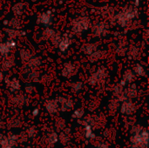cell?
<instances>
[{
  "instance_id": "obj_13",
  "label": "cell",
  "mask_w": 149,
  "mask_h": 148,
  "mask_svg": "<svg viewBox=\"0 0 149 148\" xmlns=\"http://www.w3.org/2000/svg\"><path fill=\"white\" fill-rule=\"evenodd\" d=\"M5 32L6 34L9 36L10 38L13 39L17 37H20V36H24L25 32L23 31H19V30H14V29H5Z\"/></svg>"
},
{
  "instance_id": "obj_42",
  "label": "cell",
  "mask_w": 149,
  "mask_h": 148,
  "mask_svg": "<svg viewBox=\"0 0 149 148\" xmlns=\"http://www.w3.org/2000/svg\"><path fill=\"white\" fill-rule=\"evenodd\" d=\"M3 24L4 25H8L9 24V20H4L3 21Z\"/></svg>"
},
{
  "instance_id": "obj_5",
  "label": "cell",
  "mask_w": 149,
  "mask_h": 148,
  "mask_svg": "<svg viewBox=\"0 0 149 148\" xmlns=\"http://www.w3.org/2000/svg\"><path fill=\"white\" fill-rule=\"evenodd\" d=\"M107 76V73L106 69L105 68H100L90 77L89 82L92 85H96V84L101 83L103 80H105Z\"/></svg>"
},
{
  "instance_id": "obj_45",
  "label": "cell",
  "mask_w": 149,
  "mask_h": 148,
  "mask_svg": "<svg viewBox=\"0 0 149 148\" xmlns=\"http://www.w3.org/2000/svg\"><path fill=\"white\" fill-rule=\"evenodd\" d=\"M45 148H50V147H45Z\"/></svg>"
},
{
  "instance_id": "obj_36",
  "label": "cell",
  "mask_w": 149,
  "mask_h": 148,
  "mask_svg": "<svg viewBox=\"0 0 149 148\" xmlns=\"http://www.w3.org/2000/svg\"><path fill=\"white\" fill-rule=\"evenodd\" d=\"M60 38H61V36H60V34L59 33H58V32H56V35L54 36V38H52V44H54V45H58V42H59V40H60Z\"/></svg>"
},
{
  "instance_id": "obj_39",
  "label": "cell",
  "mask_w": 149,
  "mask_h": 148,
  "mask_svg": "<svg viewBox=\"0 0 149 148\" xmlns=\"http://www.w3.org/2000/svg\"><path fill=\"white\" fill-rule=\"evenodd\" d=\"M38 113H39V110H38V108L34 109L33 112H32V115H33V116H37V115H38Z\"/></svg>"
},
{
  "instance_id": "obj_2",
  "label": "cell",
  "mask_w": 149,
  "mask_h": 148,
  "mask_svg": "<svg viewBox=\"0 0 149 148\" xmlns=\"http://www.w3.org/2000/svg\"><path fill=\"white\" fill-rule=\"evenodd\" d=\"M131 148H147L148 146V133L146 129H141L136 134H133L130 140Z\"/></svg>"
},
{
  "instance_id": "obj_27",
  "label": "cell",
  "mask_w": 149,
  "mask_h": 148,
  "mask_svg": "<svg viewBox=\"0 0 149 148\" xmlns=\"http://www.w3.org/2000/svg\"><path fill=\"white\" fill-rule=\"evenodd\" d=\"M102 54H103V52L101 51H96L95 52H93L92 55H90L91 57H90V60L92 61V62H95V61H98L99 59H100L101 58H102Z\"/></svg>"
},
{
  "instance_id": "obj_10",
  "label": "cell",
  "mask_w": 149,
  "mask_h": 148,
  "mask_svg": "<svg viewBox=\"0 0 149 148\" xmlns=\"http://www.w3.org/2000/svg\"><path fill=\"white\" fill-rule=\"evenodd\" d=\"M58 103L61 105V110L62 111H68L70 109H72L74 106V102L69 99H65V98H58L57 99Z\"/></svg>"
},
{
  "instance_id": "obj_40",
  "label": "cell",
  "mask_w": 149,
  "mask_h": 148,
  "mask_svg": "<svg viewBox=\"0 0 149 148\" xmlns=\"http://www.w3.org/2000/svg\"><path fill=\"white\" fill-rule=\"evenodd\" d=\"M98 148H108V147H107V145H106L104 143H100L98 146Z\"/></svg>"
},
{
  "instance_id": "obj_43",
  "label": "cell",
  "mask_w": 149,
  "mask_h": 148,
  "mask_svg": "<svg viewBox=\"0 0 149 148\" xmlns=\"http://www.w3.org/2000/svg\"><path fill=\"white\" fill-rule=\"evenodd\" d=\"M3 79V73H2V72L0 71V81Z\"/></svg>"
},
{
  "instance_id": "obj_32",
  "label": "cell",
  "mask_w": 149,
  "mask_h": 148,
  "mask_svg": "<svg viewBox=\"0 0 149 148\" xmlns=\"http://www.w3.org/2000/svg\"><path fill=\"white\" fill-rule=\"evenodd\" d=\"M139 53H140V51H139V49L137 48V47H135V46H132L131 48H130V50H129V54L133 57V58H137L138 56H139Z\"/></svg>"
},
{
  "instance_id": "obj_16",
  "label": "cell",
  "mask_w": 149,
  "mask_h": 148,
  "mask_svg": "<svg viewBox=\"0 0 149 148\" xmlns=\"http://www.w3.org/2000/svg\"><path fill=\"white\" fill-rule=\"evenodd\" d=\"M24 5L23 3H16V4L13 5L12 11H13L14 15L16 17H17V16L22 15V13L24 11Z\"/></svg>"
},
{
  "instance_id": "obj_28",
  "label": "cell",
  "mask_w": 149,
  "mask_h": 148,
  "mask_svg": "<svg viewBox=\"0 0 149 148\" xmlns=\"http://www.w3.org/2000/svg\"><path fill=\"white\" fill-rule=\"evenodd\" d=\"M13 101L15 104L18 105V106H23L25 104V97L24 96H22V95H17V96H15L13 98Z\"/></svg>"
},
{
  "instance_id": "obj_9",
  "label": "cell",
  "mask_w": 149,
  "mask_h": 148,
  "mask_svg": "<svg viewBox=\"0 0 149 148\" xmlns=\"http://www.w3.org/2000/svg\"><path fill=\"white\" fill-rule=\"evenodd\" d=\"M45 109L50 114H55L58 110V103L55 99H49L45 102Z\"/></svg>"
},
{
  "instance_id": "obj_3",
  "label": "cell",
  "mask_w": 149,
  "mask_h": 148,
  "mask_svg": "<svg viewBox=\"0 0 149 148\" xmlns=\"http://www.w3.org/2000/svg\"><path fill=\"white\" fill-rule=\"evenodd\" d=\"M91 22L87 17H79L75 18L72 23V30L76 34H80L89 29Z\"/></svg>"
},
{
  "instance_id": "obj_41",
  "label": "cell",
  "mask_w": 149,
  "mask_h": 148,
  "mask_svg": "<svg viewBox=\"0 0 149 148\" xmlns=\"http://www.w3.org/2000/svg\"><path fill=\"white\" fill-rule=\"evenodd\" d=\"M140 3V0H134V7H137Z\"/></svg>"
},
{
  "instance_id": "obj_18",
  "label": "cell",
  "mask_w": 149,
  "mask_h": 148,
  "mask_svg": "<svg viewBox=\"0 0 149 148\" xmlns=\"http://www.w3.org/2000/svg\"><path fill=\"white\" fill-rule=\"evenodd\" d=\"M14 65V61L12 58H9L8 56L4 57V59L2 62V67L4 70H8L10 68H11Z\"/></svg>"
},
{
  "instance_id": "obj_34",
  "label": "cell",
  "mask_w": 149,
  "mask_h": 148,
  "mask_svg": "<svg viewBox=\"0 0 149 148\" xmlns=\"http://www.w3.org/2000/svg\"><path fill=\"white\" fill-rule=\"evenodd\" d=\"M5 44L8 45V47H9L10 50L14 49V48L17 46V43L15 42V40H14V39H11V38H9V39L5 42Z\"/></svg>"
},
{
  "instance_id": "obj_22",
  "label": "cell",
  "mask_w": 149,
  "mask_h": 148,
  "mask_svg": "<svg viewBox=\"0 0 149 148\" xmlns=\"http://www.w3.org/2000/svg\"><path fill=\"white\" fill-rule=\"evenodd\" d=\"M134 73H135L137 76H140V77H144L146 75V70L144 68L143 65H141V64H137L134 68Z\"/></svg>"
},
{
  "instance_id": "obj_21",
  "label": "cell",
  "mask_w": 149,
  "mask_h": 148,
  "mask_svg": "<svg viewBox=\"0 0 149 148\" xmlns=\"http://www.w3.org/2000/svg\"><path fill=\"white\" fill-rule=\"evenodd\" d=\"M8 25L10 27V29L19 30L20 25H21V24H20V20H19L17 17H12L10 20H9V24H8Z\"/></svg>"
},
{
  "instance_id": "obj_15",
  "label": "cell",
  "mask_w": 149,
  "mask_h": 148,
  "mask_svg": "<svg viewBox=\"0 0 149 148\" xmlns=\"http://www.w3.org/2000/svg\"><path fill=\"white\" fill-rule=\"evenodd\" d=\"M42 35H43L44 39H45V40H52V38L56 35V31L53 29H51V28L48 27L43 31Z\"/></svg>"
},
{
  "instance_id": "obj_1",
  "label": "cell",
  "mask_w": 149,
  "mask_h": 148,
  "mask_svg": "<svg viewBox=\"0 0 149 148\" xmlns=\"http://www.w3.org/2000/svg\"><path fill=\"white\" fill-rule=\"evenodd\" d=\"M136 15H137V8L129 6L124 8L121 11L116 14L114 19L121 27H126L136 17Z\"/></svg>"
},
{
  "instance_id": "obj_12",
  "label": "cell",
  "mask_w": 149,
  "mask_h": 148,
  "mask_svg": "<svg viewBox=\"0 0 149 148\" xmlns=\"http://www.w3.org/2000/svg\"><path fill=\"white\" fill-rule=\"evenodd\" d=\"M98 50V45L96 44L93 43H89V44H86L82 46L81 51L87 55H92L93 52H95Z\"/></svg>"
},
{
  "instance_id": "obj_24",
  "label": "cell",
  "mask_w": 149,
  "mask_h": 148,
  "mask_svg": "<svg viewBox=\"0 0 149 148\" xmlns=\"http://www.w3.org/2000/svg\"><path fill=\"white\" fill-rule=\"evenodd\" d=\"M84 126H85V136L86 139L88 140H91L93 138H94V134H93V127L86 124V123H84Z\"/></svg>"
},
{
  "instance_id": "obj_23",
  "label": "cell",
  "mask_w": 149,
  "mask_h": 148,
  "mask_svg": "<svg viewBox=\"0 0 149 148\" xmlns=\"http://www.w3.org/2000/svg\"><path fill=\"white\" fill-rule=\"evenodd\" d=\"M47 143L50 145H53L55 143H57L58 141V135L55 133V132H51L48 135H47Z\"/></svg>"
},
{
  "instance_id": "obj_38",
  "label": "cell",
  "mask_w": 149,
  "mask_h": 148,
  "mask_svg": "<svg viewBox=\"0 0 149 148\" xmlns=\"http://www.w3.org/2000/svg\"><path fill=\"white\" fill-rule=\"evenodd\" d=\"M25 91H26L28 93H31V92H32V91H33V87L31 86V85H28V86L25 87Z\"/></svg>"
},
{
  "instance_id": "obj_6",
  "label": "cell",
  "mask_w": 149,
  "mask_h": 148,
  "mask_svg": "<svg viewBox=\"0 0 149 148\" xmlns=\"http://www.w3.org/2000/svg\"><path fill=\"white\" fill-rule=\"evenodd\" d=\"M107 29H108V26L106 23L98 22L94 25H93L92 31H93V34L95 35L96 37H101L107 33Z\"/></svg>"
},
{
  "instance_id": "obj_35",
  "label": "cell",
  "mask_w": 149,
  "mask_h": 148,
  "mask_svg": "<svg viewBox=\"0 0 149 148\" xmlns=\"http://www.w3.org/2000/svg\"><path fill=\"white\" fill-rule=\"evenodd\" d=\"M65 123L63 120V119H58L56 121V127H57V129L61 130V129H63L65 127Z\"/></svg>"
},
{
  "instance_id": "obj_44",
  "label": "cell",
  "mask_w": 149,
  "mask_h": 148,
  "mask_svg": "<svg viewBox=\"0 0 149 148\" xmlns=\"http://www.w3.org/2000/svg\"><path fill=\"white\" fill-rule=\"evenodd\" d=\"M31 1H32V2H36L37 0H31Z\"/></svg>"
},
{
  "instance_id": "obj_26",
  "label": "cell",
  "mask_w": 149,
  "mask_h": 148,
  "mask_svg": "<svg viewBox=\"0 0 149 148\" xmlns=\"http://www.w3.org/2000/svg\"><path fill=\"white\" fill-rule=\"evenodd\" d=\"M10 49L8 47V45L5 43H0V54L2 56H8L9 53L10 52Z\"/></svg>"
},
{
  "instance_id": "obj_30",
  "label": "cell",
  "mask_w": 149,
  "mask_h": 148,
  "mask_svg": "<svg viewBox=\"0 0 149 148\" xmlns=\"http://www.w3.org/2000/svg\"><path fill=\"white\" fill-rule=\"evenodd\" d=\"M58 140H59L62 144L65 145V144L68 142V140H69V137H68L67 133H61L59 134V136H58Z\"/></svg>"
},
{
  "instance_id": "obj_11",
  "label": "cell",
  "mask_w": 149,
  "mask_h": 148,
  "mask_svg": "<svg viewBox=\"0 0 149 148\" xmlns=\"http://www.w3.org/2000/svg\"><path fill=\"white\" fill-rule=\"evenodd\" d=\"M76 70L72 63H66L64 65V68L62 70V75L65 78H70L72 75H74Z\"/></svg>"
},
{
  "instance_id": "obj_4",
  "label": "cell",
  "mask_w": 149,
  "mask_h": 148,
  "mask_svg": "<svg viewBox=\"0 0 149 148\" xmlns=\"http://www.w3.org/2000/svg\"><path fill=\"white\" fill-rule=\"evenodd\" d=\"M52 19H53V15L52 10H46L45 12L41 13L37 19V23L39 24H42L45 27H49L52 24Z\"/></svg>"
},
{
  "instance_id": "obj_19",
  "label": "cell",
  "mask_w": 149,
  "mask_h": 148,
  "mask_svg": "<svg viewBox=\"0 0 149 148\" xmlns=\"http://www.w3.org/2000/svg\"><path fill=\"white\" fill-rule=\"evenodd\" d=\"M6 83H7V85L13 92L14 91H17L20 88V84H19L18 80H17V79H11V80L6 79Z\"/></svg>"
},
{
  "instance_id": "obj_31",
  "label": "cell",
  "mask_w": 149,
  "mask_h": 148,
  "mask_svg": "<svg viewBox=\"0 0 149 148\" xmlns=\"http://www.w3.org/2000/svg\"><path fill=\"white\" fill-rule=\"evenodd\" d=\"M82 88V83L81 82H74L72 84V90L74 92H79Z\"/></svg>"
},
{
  "instance_id": "obj_25",
  "label": "cell",
  "mask_w": 149,
  "mask_h": 148,
  "mask_svg": "<svg viewBox=\"0 0 149 148\" xmlns=\"http://www.w3.org/2000/svg\"><path fill=\"white\" fill-rule=\"evenodd\" d=\"M19 55H20V58H21L22 61H24V62H28V61L31 58V52H30L29 51H27V50H24V49L21 50Z\"/></svg>"
},
{
  "instance_id": "obj_33",
  "label": "cell",
  "mask_w": 149,
  "mask_h": 148,
  "mask_svg": "<svg viewBox=\"0 0 149 148\" xmlns=\"http://www.w3.org/2000/svg\"><path fill=\"white\" fill-rule=\"evenodd\" d=\"M38 77H39V74H38V72H36V71H32V72H31L30 74H29V79H30L31 80H32V81H37V80L38 79Z\"/></svg>"
},
{
  "instance_id": "obj_20",
  "label": "cell",
  "mask_w": 149,
  "mask_h": 148,
  "mask_svg": "<svg viewBox=\"0 0 149 148\" xmlns=\"http://www.w3.org/2000/svg\"><path fill=\"white\" fill-rule=\"evenodd\" d=\"M134 79V73L133 71L131 70H127L125 72L124 75H123V81L127 84V83H130Z\"/></svg>"
},
{
  "instance_id": "obj_37",
  "label": "cell",
  "mask_w": 149,
  "mask_h": 148,
  "mask_svg": "<svg viewBox=\"0 0 149 148\" xmlns=\"http://www.w3.org/2000/svg\"><path fill=\"white\" fill-rule=\"evenodd\" d=\"M27 135L31 138H33L35 137L36 135V129L34 127H30L28 130H27Z\"/></svg>"
},
{
  "instance_id": "obj_7",
  "label": "cell",
  "mask_w": 149,
  "mask_h": 148,
  "mask_svg": "<svg viewBox=\"0 0 149 148\" xmlns=\"http://www.w3.org/2000/svg\"><path fill=\"white\" fill-rule=\"evenodd\" d=\"M135 111V105L130 101H124L120 106V112L125 115H131Z\"/></svg>"
},
{
  "instance_id": "obj_17",
  "label": "cell",
  "mask_w": 149,
  "mask_h": 148,
  "mask_svg": "<svg viewBox=\"0 0 149 148\" xmlns=\"http://www.w3.org/2000/svg\"><path fill=\"white\" fill-rule=\"evenodd\" d=\"M124 94L127 97V99H128V98L132 99V98L136 97V95H137V88H136V86L135 85H131L128 89H127L124 92Z\"/></svg>"
},
{
  "instance_id": "obj_46",
  "label": "cell",
  "mask_w": 149,
  "mask_h": 148,
  "mask_svg": "<svg viewBox=\"0 0 149 148\" xmlns=\"http://www.w3.org/2000/svg\"><path fill=\"white\" fill-rule=\"evenodd\" d=\"M12 148H13V147H12ZM25 148H30V147H25Z\"/></svg>"
},
{
  "instance_id": "obj_14",
  "label": "cell",
  "mask_w": 149,
  "mask_h": 148,
  "mask_svg": "<svg viewBox=\"0 0 149 148\" xmlns=\"http://www.w3.org/2000/svg\"><path fill=\"white\" fill-rule=\"evenodd\" d=\"M42 64V61L38 57H31V58L28 61V67L31 69H36L38 66H40Z\"/></svg>"
},
{
  "instance_id": "obj_8",
  "label": "cell",
  "mask_w": 149,
  "mask_h": 148,
  "mask_svg": "<svg viewBox=\"0 0 149 148\" xmlns=\"http://www.w3.org/2000/svg\"><path fill=\"white\" fill-rule=\"evenodd\" d=\"M71 43H72V41H71L70 38L67 37L66 35H65L64 37H61V38H60V40H59L57 46H58V48L59 49L60 51L65 52V51H67V49L71 45Z\"/></svg>"
},
{
  "instance_id": "obj_29",
  "label": "cell",
  "mask_w": 149,
  "mask_h": 148,
  "mask_svg": "<svg viewBox=\"0 0 149 148\" xmlns=\"http://www.w3.org/2000/svg\"><path fill=\"white\" fill-rule=\"evenodd\" d=\"M83 116H84V110L81 108L75 110L72 113V118H74L76 120H80Z\"/></svg>"
}]
</instances>
